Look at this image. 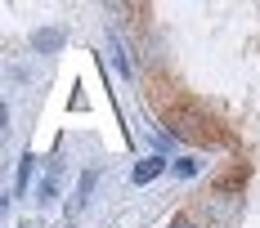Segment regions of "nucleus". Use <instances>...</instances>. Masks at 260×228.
I'll use <instances>...</instances> for the list:
<instances>
[{
    "label": "nucleus",
    "mask_w": 260,
    "mask_h": 228,
    "mask_svg": "<svg viewBox=\"0 0 260 228\" xmlns=\"http://www.w3.org/2000/svg\"><path fill=\"white\" fill-rule=\"evenodd\" d=\"M161 170H166V161H161V157H144V161H139V166H135V170H130V183H135V188H144V183H153L157 175H161Z\"/></svg>",
    "instance_id": "obj_3"
},
{
    "label": "nucleus",
    "mask_w": 260,
    "mask_h": 228,
    "mask_svg": "<svg viewBox=\"0 0 260 228\" xmlns=\"http://www.w3.org/2000/svg\"><path fill=\"white\" fill-rule=\"evenodd\" d=\"M27 179H31V157H23V161H18V193L27 188Z\"/></svg>",
    "instance_id": "obj_9"
},
{
    "label": "nucleus",
    "mask_w": 260,
    "mask_h": 228,
    "mask_svg": "<svg viewBox=\"0 0 260 228\" xmlns=\"http://www.w3.org/2000/svg\"><path fill=\"white\" fill-rule=\"evenodd\" d=\"M54 197H58V175H45L36 183V202L45 206V202H54Z\"/></svg>",
    "instance_id": "obj_6"
},
{
    "label": "nucleus",
    "mask_w": 260,
    "mask_h": 228,
    "mask_svg": "<svg viewBox=\"0 0 260 228\" xmlns=\"http://www.w3.org/2000/svg\"><path fill=\"white\" fill-rule=\"evenodd\" d=\"M171 228H202V224H198V219H188V215H175V219H171Z\"/></svg>",
    "instance_id": "obj_10"
},
{
    "label": "nucleus",
    "mask_w": 260,
    "mask_h": 228,
    "mask_svg": "<svg viewBox=\"0 0 260 228\" xmlns=\"http://www.w3.org/2000/svg\"><path fill=\"white\" fill-rule=\"evenodd\" d=\"M90 188H94V170H85V179H81V188H77V197H72V206H68V224L81 215V206H85V197H90Z\"/></svg>",
    "instance_id": "obj_4"
},
{
    "label": "nucleus",
    "mask_w": 260,
    "mask_h": 228,
    "mask_svg": "<svg viewBox=\"0 0 260 228\" xmlns=\"http://www.w3.org/2000/svg\"><path fill=\"white\" fill-rule=\"evenodd\" d=\"M175 175H180V179H193V175H198V161H193V157H180V161H175Z\"/></svg>",
    "instance_id": "obj_8"
},
{
    "label": "nucleus",
    "mask_w": 260,
    "mask_h": 228,
    "mask_svg": "<svg viewBox=\"0 0 260 228\" xmlns=\"http://www.w3.org/2000/svg\"><path fill=\"white\" fill-rule=\"evenodd\" d=\"M112 63H117L121 76H130V58H126V50H121V41H112Z\"/></svg>",
    "instance_id": "obj_7"
},
{
    "label": "nucleus",
    "mask_w": 260,
    "mask_h": 228,
    "mask_svg": "<svg viewBox=\"0 0 260 228\" xmlns=\"http://www.w3.org/2000/svg\"><path fill=\"white\" fill-rule=\"evenodd\" d=\"M166 130L175 134V139H184V143H215L220 134L211 130V117L202 112V107H193V103H175V107H166Z\"/></svg>",
    "instance_id": "obj_1"
},
{
    "label": "nucleus",
    "mask_w": 260,
    "mask_h": 228,
    "mask_svg": "<svg viewBox=\"0 0 260 228\" xmlns=\"http://www.w3.org/2000/svg\"><path fill=\"white\" fill-rule=\"evenodd\" d=\"M31 45H36V50H58V45H63V31H58V27L36 31V36H31Z\"/></svg>",
    "instance_id": "obj_5"
},
{
    "label": "nucleus",
    "mask_w": 260,
    "mask_h": 228,
    "mask_svg": "<svg viewBox=\"0 0 260 228\" xmlns=\"http://www.w3.org/2000/svg\"><path fill=\"white\" fill-rule=\"evenodd\" d=\"M202 215L211 224H234L242 215V193H229V188H215L207 202H202Z\"/></svg>",
    "instance_id": "obj_2"
}]
</instances>
